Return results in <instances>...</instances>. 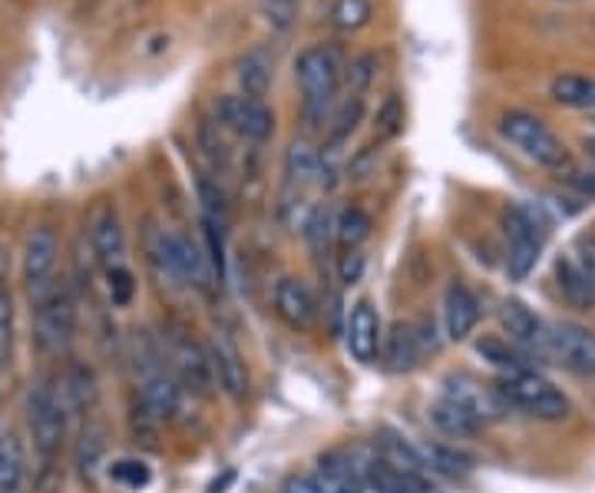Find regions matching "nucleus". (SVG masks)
Here are the masks:
<instances>
[{"label": "nucleus", "mask_w": 595, "mask_h": 493, "mask_svg": "<svg viewBox=\"0 0 595 493\" xmlns=\"http://www.w3.org/2000/svg\"><path fill=\"white\" fill-rule=\"evenodd\" d=\"M344 67H347V60H344L341 47H334V44H314V47L298 54L295 80H298V87L305 93V123H308V129L324 123L328 106H331L341 80H344Z\"/></svg>", "instance_id": "1"}, {"label": "nucleus", "mask_w": 595, "mask_h": 493, "mask_svg": "<svg viewBox=\"0 0 595 493\" xmlns=\"http://www.w3.org/2000/svg\"><path fill=\"white\" fill-rule=\"evenodd\" d=\"M67 417L70 404L60 391V381H41L31 388L27 398V424L34 437V450L41 457V473H54V463L64 454L67 444Z\"/></svg>", "instance_id": "2"}, {"label": "nucleus", "mask_w": 595, "mask_h": 493, "mask_svg": "<svg viewBox=\"0 0 595 493\" xmlns=\"http://www.w3.org/2000/svg\"><path fill=\"white\" fill-rule=\"evenodd\" d=\"M493 388H496V394L506 401V408L526 411L529 417L562 421V417L569 414V398H565L552 381H546L542 375H536L533 368L503 375Z\"/></svg>", "instance_id": "3"}, {"label": "nucleus", "mask_w": 595, "mask_h": 493, "mask_svg": "<svg viewBox=\"0 0 595 493\" xmlns=\"http://www.w3.org/2000/svg\"><path fill=\"white\" fill-rule=\"evenodd\" d=\"M77 335V301L67 285H54L41 301H34V339L50 358L67 355Z\"/></svg>", "instance_id": "4"}, {"label": "nucleus", "mask_w": 595, "mask_h": 493, "mask_svg": "<svg viewBox=\"0 0 595 493\" xmlns=\"http://www.w3.org/2000/svg\"><path fill=\"white\" fill-rule=\"evenodd\" d=\"M500 133L503 139H510L523 156H529L533 162L546 170H565L569 167V152L562 146V139L533 113H523V110H510L503 113L500 119Z\"/></svg>", "instance_id": "5"}, {"label": "nucleus", "mask_w": 595, "mask_h": 493, "mask_svg": "<svg viewBox=\"0 0 595 493\" xmlns=\"http://www.w3.org/2000/svg\"><path fill=\"white\" fill-rule=\"evenodd\" d=\"M506 236H510L506 272H510L513 282H523L536 268L542 242H546V222H542L539 209H533L526 203L510 206L506 209Z\"/></svg>", "instance_id": "6"}, {"label": "nucleus", "mask_w": 595, "mask_h": 493, "mask_svg": "<svg viewBox=\"0 0 595 493\" xmlns=\"http://www.w3.org/2000/svg\"><path fill=\"white\" fill-rule=\"evenodd\" d=\"M556 365H562L575 378H595V332L579 321H552L546 324V348Z\"/></svg>", "instance_id": "7"}, {"label": "nucleus", "mask_w": 595, "mask_h": 493, "mask_svg": "<svg viewBox=\"0 0 595 493\" xmlns=\"http://www.w3.org/2000/svg\"><path fill=\"white\" fill-rule=\"evenodd\" d=\"M57 255H60L57 232L50 226H37L27 236V245H24V285H27L31 301H41L54 288Z\"/></svg>", "instance_id": "8"}, {"label": "nucleus", "mask_w": 595, "mask_h": 493, "mask_svg": "<svg viewBox=\"0 0 595 493\" xmlns=\"http://www.w3.org/2000/svg\"><path fill=\"white\" fill-rule=\"evenodd\" d=\"M216 116L222 126H229L239 136L255 139V142H262L275 133V113L262 100H252V96H219Z\"/></svg>", "instance_id": "9"}, {"label": "nucleus", "mask_w": 595, "mask_h": 493, "mask_svg": "<svg viewBox=\"0 0 595 493\" xmlns=\"http://www.w3.org/2000/svg\"><path fill=\"white\" fill-rule=\"evenodd\" d=\"M440 398H447L457 408H464L480 427L490 424V421H500L506 414V401L496 394V388H487V385H480V381H473L467 375H450L444 381V394Z\"/></svg>", "instance_id": "10"}, {"label": "nucleus", "mask_w": 595, "mask_h": 493, "mask_svg": "<svg viewBox=\"0 0 595 493\" xmlns=\"http://www.w3.org/2000/svg\"><path fill=\"white\" fill-rule=\"evenodd\" d=\"M169 365L175 381L192 391V394H209L216 385V371H213V358L198 348L192 339H175L169 345Z\"/></svg>", "instance_id": "11"}, {"label": "nucleus", "mask_w": 595, "mask_h": 493, "mask_svg": "<svg viewBox=\"0 0 595 493\" xmlns=\"http://www.w3.org/2000/svg\"><path fill=\"white\" fill-rule=\"evenodd\" d=\"M87 236H90V249L93 255L113 268L123 265V252H126V236H123V222L116 216V209L110 203H96L87 222Z\"/></svg>", "instance_id": "12"}, {"label": "nucleus", "mask_w": 595, "mask_h": 493, "mask_svg": "<svg viewBox=\"0 0 595 493\" xmlns=\"http://www.w3.org/2000/svg\"><path fill=\"white\" fill-rule=\"evenodd\" d=\"M344 345H347L351 358L361 362V365H370L377 358V348H380V318H377V308L367 298H361L347 311Z\"/></svg>", "instance_id": "13"}, {"label": "nucleus", "mask_w": 595, "mask_h": 493, "mask_svg": "<svg viewBox=\"0 0 595 493\" xmlns=\"http://www.w3.org/2000/svg\"><path fill=\"white\" fill-rule=\"evenodd\" d=\"M209 358H213V371H216V381L222 385V391L232 398V401H242L249 394V368H245V358L242 352L236 348V342L226 335V332H216L213 342H209Z\"/></svg>", "instance_id": "14"}, {"label": "nucleus", "mask_w": 595, "mask_h": 493, "mask_svg": "<svg viewBox=\"0 0 595 493\" xmlns=\"http://www.w3.org/2000/svg\"><path fill=\"white\" fill-rule=\"evenodd\" d=\"M500 324L506 342H513L519 352H542L546 348V324L539 314H533L523 301H503L500 305Z\"/></svg>", "instance_id": "15"}, {"label": "nucleus", "mask_w": 595, "mask_h": 493, "mask_svg": "<svg viewBox=\"0 0 595 493\" xmlns=\"http://www.w3.org/2000/svg\"><path fill=\"white\" fill-rule=\"evenodd\" d=\"M139 404L162 424L172 421L182 408V385L175 381V375H169L165 368H156L149 375H142L139 385Z\"/></svg>", "instance_id": "16"}, {"label": "nucleus", "mask_w": 595, "mask_h": 493, "mask_svg": "<svg viewBox=\"0 0 595 493\" xmlns=\"http://www.w3.org/2000/svg\"><path fill=\"white\" fill-rule=\"evenodd\" d=\"M480 321V301L473 291L460 282H454L444 295V328L450 342H464L473 335V328Z\"/></svg>", "instance_id": "17"}, {"label": "nucleus", "mask_w": 595, "mask_h": 493, "mask_svg": "<svg viewBox=\"0 0 595 493\" xmlns=\"http://www.w3.org/2000/svg\"><path fill=\"white\" fill-rule=\"evenodd\" d=\"M275 311L288 328H295V332H308L314 324V298H311L308 285L298 278H282L275 285Z\"/></svg>", "instance_id": "18"}, {"label": "nucleus", "mask_w": 595, "mask_h": 493, "mask_svg": "<svg viewBox=\"0 0 595 493\" xmlns=\"http://www.w3.org/2000/svg\"><path fill=\"white\" fill-rule=\"evenodd\" d=\"M0 493H31V463L18 434H0Z\"/></svg>", "instance_id": "19"}, {"label": "nucleus", "mask_w": 595, "mask_h": 493, "mask_svg": "<svg viewBox=\"0 0 595 493\" xmlns=\"http://www.w3.org/2000/svg\"><path fill=\"white\" fill-rule=\"evenodd\" d=\"M556 288L569 308H575V311L595 308V285L588 282V275L582 272V265L575 262L572 252L556 262Z\"/></svg>", "instance_id": "20"}, {"label": "nucleus", "mask_w": 595, "mask_h": 493, "mask_svg": "<svg viewBox=\"0 0 595 493\" xmlns=\"http://www.w3.org/2000/svg\"><path fill=\"white\" fill-rule=\"evenodd\" d=\"M549 96L559 106L569 110H592L595 113V77H579V73H562L549 83Z\"/></svg>", "instance_id": "21"}, {"label": "nucleus", "mask_w": 595, "mask_h": 493, "mask_svg": "<svg viewBox=\"0 0 595 493\" xmlns=\"http://www.w3.org/2000/svg\"><path fill=\"white\" fill-rule=\"evenodd\" d=\"M421 355L424 352L417 345L414 324H393V332L387 335V348H384L387 368L390 371H411L421 362Z\"/></svg>", "instance_id": "22"}, {"label": "nucleus", "mask_w": 595, "mask_h": 493, "mask_svg": "<svg viewBox=\"0 0 595 493\" xmlns=\"http://www.w3.org/2000/svg\"><path fill=\"white\" fill-rule=\"evenodd\" d=\"M377 454L380 460L397 470V473H427V463L421 457V447L411 444L408 437H397V434H387L380 444H377Z\"/></svg>", "instance_id": "23"}, {"label": "nucleus", "mask_w": 595, "mask_h": 493, "mask_svg": "<svg viewBox=\"0 0 595 493\" xmlns=\"http://www.w3.org/2000/svg\"><path fill=\"white\" fill-rule=\"evenodd\" d=\"M431 424L444 434V437H454V440H464V437H473L480 431V424L464 411L457 408L454 401L440 398L434 408H431Z\"/></svg>", "instance_id": "24"}, {"label": "nucleus", "mask_w": 595, "mask_h": 493, "mask_svg": "<svg viewBox=\"0 0 595 493\" xmlns=\"http://www.w3.org/2000/svg\"><path fill=\"white\" fill-rule=\"evenodd\" d=\"M421 457H424L427 470L444 473V477H467L473 470V457L457 450V447H450V444H424Z\"/></svg>", "instance_id": "25"}, {"label": "nucleus", "mask_w": 595, "mask_h": 493, "mask_svg": "<svg viewBox=\"0 0 595 493\" xmlns=\"http://www.w3.org/2000/svg\"><path fill=\"white\" fill-rule=\"evenodd\" d=\"M236 77H239L245 96L262 100L268 93V87H272V60L262 50H252V54H245L239 60V73Z\"/></svg>", "instance_id": "26"}, {"label": "nucleus", "mask_w": 595, "mask_h": 493, "mask_svg": "<svg viewBox=\"0 0 595 493\" xmlns=\"http://www.w3.org/2000/svg\"><path fill=\"white\" fill-rule=\"evenodd\" d=\"M318 162H321L318 149L308 139H295L288 146V152H285V176H288V183H298V186L311 183L318 176Z\"/></svg>", "instance_id": "27"}, {"label": "nucleus", "mask_w": 595, "mask_h": 493, "mask_svg": "<svg viewBox=\"0 0 595 493\" xmlns=\"http://www.w3.org/2000/svg\"><path fill=\"white\" fill-rule=\"evenodd\" d=\"M60 391H64L70 411H87V408H93V401H96V378H93L90 368L73 365V368L60 378Z\"/></svg>", "instance_id": "28"}, {"label": "nucleus", "mask_w": 595, "mask_h": 493, "mask_svg": "<svg viewBox=\"0 0 595 493\" xmlns=\"http://www.w3.org/2000/svg\"><path fill=\"white\" fill-rule=\"evenodd\" d=\"M370 18H374V4H370V0H334L331 14H328L331 27H334L337 34H357V31H364V27L370 24Z\"/></svg>", "instance_id": "29"}, {"label": "nucleus", "mask_w": 595, "mask_h": 493, "mask_svg": "<svg viewBox=\"0 0 595 493\" xmlns=\"http://www.w3.org/2000/svg\"><path fill=\"white\" fill-rule=\"evenodd\" d=\"M370 229H374L370 216H367L364 209H357V206L344 209V213L334 219V236H337V242H341L344 252H354L361 242H367V239H370Z\"/></svg>", "instance_id": "30"}, {"label": "nucleus", "mask_w": 595, "mask_h": 493, "mask_svg": "<svg viewBox=\"0 0 595 493\" xmlns=\"http://www.w3.org/2000/svg\"><path fill=\"white\" fill-rule=\"evenodd\" d=\"M477 352L483 355V362H490V365L500 368L503 375H513V371H526V368H529V362L523 358V352H519L513 342H506V339H483V342L477 345Z\"/></svg>", "instance_id": "31"}, {"label": "nucleus", "mask_w": 595, "mask_h": 493, "mask_svg": "<svg viewBox=\"0 0 595 493\" xmlns=\"http://www.w3.org/2000/svg\"><path fill=\"white\" fill-rule=\"evenodd\" d=\"M404 116H408V110H404V100H401V93H390L384 103H380V110H377V119H374V129H377V139H397L404 133Z\"/></svg>", "instance_id": "32"}, {"label": "nucleus", "mask_w": 595, "mask_h": 493, "mask_svg": "<svg viewBox=\"0 0 595 493\" xmlns=\"http://www.w3.org/2000/svg\"><path fill=\"white\" fill-rule=\"evenodd\" d=\"M374 73H377V57L374 54H357L347 67H344V80L351 96H361L370 83H374Z\"/></svg>", "instance_id": "33"}, {"label": "nucleus", "mask_w": 595, "mask_h": 493, "mask_svg": "<svg viewBox=\"0 0 595 493\" xmlns=\"http://www.w3.org/2000/svg\"><path fill=\"white\" fill-rule=\"evenodd\" d=\"M14 352V298L8 285L0 282V365L11 362Z\"/></svg>", "instance_id": "34"}, {"label": "nucleus", "mask_w": 595, "mask_h": 493, "mask_svg": "<svg viewBox=\"0 0 595 493\" xmlns=\"http://www.w3.org/2000/svg\"><path fill=\"white\" fill-rule=\"evenodd\" d=\"M361 116H364V100L361 96H351V100H344L341 103V110L334 113V126H331V142L337 146V142H344L354 129H357V123H361Z\"/></svg>", "instance_id": "35"}, {"label": "nucleus", "mask_w": 595, "mask_h": 493, "mask_svg": "<svg viewBox=\"0 0 595 493\" xmlns=\"http://www.w3.org/2000/svg\"><path fill=\"white\" fill-rule=\"evenodd\" d=\"M305 236H308V242H311L314 252H324V249H328V242H331V236H334V216H331L328 206H318V209L308 216Z\"/></svg>", "instance_id": "36"}, {"label": "nucleus", "mask_w": 595, "mask_h": 493, "mask_svg": "<svg viewBox=\"0 0 595 493\" xmlns=\"http://www.w3.org/2000/svg\"><path fill=\"white\" fill-rule=\"evenodd\" d=\"M106 291H110V301L116 308H126L136 295V278L126 265H113L106 268Z\"/></svg>", "instance_id": "37"}, {"label": "nucleus", "mask_w": 595, "mask_h": 493, "mask_svg": "<svg viewBox=\"0 0 595 493\" xmlns=\"http://www.w3.org/2000/svg\"><path fill=\"white\" fill-rule=\"evenodd\" d=\"M103 450H106L103 427L87 424V431H83V437H80V450H77V463H80V470H83V473H90V470L96 467V460L103 457Z\"/></svg>", "instance_id": "38"}, {"label": "nucleus", "mask_w": 595, "mask_h": 493, "mask_svg": "<svg viewBox=\"0 0 595 493\" xmlns=\"http://www.w3.org/2000/svg\"><path fill=\"white\" fill-rule=\"evenodd\" d=\"M110 477L116 480V483H123V486H133V490H139V486H146L149 483V467L142 463V460H116L113 467H110Z\"/></svg>", "instance_id": "39"}, {"label": "nucleus", "mask_w": 595, "mask_h": 493, "mask_svg": "<svg viewBox=\"0 0 595 493\" xmlns=\"http://www.w3.org/2000/svg\"><path fill=\"white\" fill-rule=\"evenodd\" d=\"M572 255H575V262L582 265V272L588 275V282L595 285V239H582Z\"/></svg>", "instance_id": "40"}, {"label": "nucleus", "mask_w": 595, "mask_h": 493, "mask_svg": "<svg viewBox=\"0 0 595 493\" xmlns=\"http://www.w3.org/2000/svg\"><path fill=\"white\" fill-rule=\"evenodd\" d=\"M361 268H364V259H361L357 252H347V255H344V262H341V278L351 285V282H357V278H361Z\"/></svg>", "instance_id": "41"}, {"label": "nucleus", "mask_w": 595, "mask_h": 493, "mask_svg": "<svg viewBox=\"0 0 595 493\" xmlns=\"http://www.w3.org/2000/svg\"><path fill=\"white\" fill-rule=\"evenodd\" d=\"M582 146H585V156H588V159L595 162V129H592V133H585Z\"/></svg>", "instance_id": "42"}, {"label": "nucleus", "mask_w": 595, "mask_h": 493, "mask_svg": "<svg viewBox=\"0 0 595 493\" xmlns=\"http://www.w3.org/2000/svg\"><path fill=\"white\" fill-rule=\"evenodd\" d=\"M278 4H291V0H278Z\"/></svg>", "instance_id": "43"}]
</instances>
